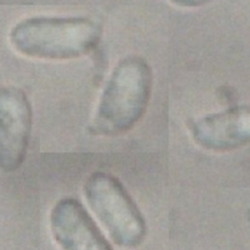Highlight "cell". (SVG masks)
Listing matches in <instances>:
<instances>
[{
	"mask_svg": "<svg viewBox=\"0 0 250 250\" xmlns=\"http://www.w3.org/2000/svg\"><path fill=\"white\" fill-rule=\"evenodd\" d=\"M102 36L101 26L82 17H31L10 32L14 49L28 58L72 60L91 53Z\"/></svg>",
	"mask_w": 250,
	"mask_h": 250,
	"instance_id": "2",
	"label": "cell"
},
{
	"mask_svg": "<svg viewBox=\"0 0 250 250\" xmlns=\"http://www.w3.org/2000/svg\"><path fill=\"white\" fill-rule=\"evenodd\" d=\"M152 87L150 66L141 57L121 60L111 71L88 126L92 135L117 136L144 116Z\"/></svg>",
	"mask_w": 250,
	"mask_h": 250,
	"instance_id": "1",
	"label": "cell"
},
{
	"mask_svg": "<svg viewBox=\"0 0 250 250\" xmlns=\"http://www.w3.org/2000/svg\"><path fill=\"white\" fill-rule=\"evenodd\" d=\"M32 127L25 93L15 86L0 88V171L11 173L23 163Z\"/></svg>",
	"mask_w": 250,
	"mask_h": 250,
	"instance_id": "4",
	"label": "cell"
},
{
	"mask_svg": "<svg viewBox=\"0 0 250 250\" xmlns=\"http://www.w3.org/2000/svg\"><path fill=\"white\" fill-rule=\"evenodd\" d=\"M195 142L211 150H229L250 143V105L236 106L199 118L192 126Z\"/></svg>",
	"mask_w": 250,
	"mask_h": 250,
	"instance_id": "6",
	"label": "cell"
},
{
	"mask_svg": "<svg viewBox=\"0 0 250 250\" xmlns=\"http://www.w3.org/2000/svg\"><path fill=\"white\" fill-rule=\"evenodd\" d=\"M172 4L183 8H196L205 5L213 0H169Z\"/></svg>",
	"mask_w": 250,
	"mask_h": 250,
	"instance_id": "7",
	"label": "cell"
},
{
	"mask_svg": "<svg viewBox=\"0 0 250 250\" xmlns=\"http://www.w3.org/2000/svg\"><path fill=\"white\" fill-rule=\"evenodd\" d=\"M49 226L61 250H112L88 210L76 198L57 201L50 212Z\"/></svg>",
	"mask_w": 250,
	"mask_h": 250,
	"instance_id": "5",
	"label": "cell"
},
{
	"mask_svg": "<svg viewBox=\"0 0 250 250\" xmlns=\"http://www.w3.org/2000/svg\"><path fill=\"white\" fill-rule=\"evenodd\" d=\"M83 193L96 219L118 247L133 249L140 246L146 226L139 207L113 175L97 171L84 183Z\"/></svg>",
	"mask_w": 250,
	"mask_h": 250,
	"instance_id": "3",
	"label": "cell"
}]
</instances>
